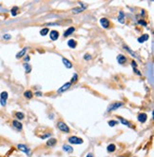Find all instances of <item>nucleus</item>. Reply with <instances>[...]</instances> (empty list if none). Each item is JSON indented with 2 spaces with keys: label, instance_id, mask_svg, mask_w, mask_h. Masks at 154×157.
Instances as JSON below:
<instances>
[{
  "label": "nucleus",
  "instance_id": "1",
  "mask_svg": "<svg viewBox=\"0 0 154 157\" xmlns=\"http://www.w3.org/2000/svg\"><path fill=\"white\" fill-rule=\"evenodd\" d=\"M59 129H61L62 132H65V133H70V129H68V127L64 123V122H58L57 124Z\"/></svg>",
  "mask_w": 154,
  "mask_h": 157
},
{
  "label": "nucleus",
  "instance_id": "2",
  "mask_svg": "<svg viewBox=\"0 0 154 157\" xmlns=\"http://www.w3.org/2000/svg\"><path fill=\"white\" fill-rule=\"evenodd\" d=\"M121 106H123V103H121V102H116V103H113V104H111L110 106L108 108V111H110V110H117L118 108H120Z\"/></svg>",
  "mask_w": 154,
  "mask_h": 157
},
{
  "label": "nucleus",
  "instance_id": "3",
  "mask_svg": "<svg viewBox=\"0 0 154 157\" xmlns=\"http://www.w3.org/2000/svg\"><path fill=\"white\" fill-rule=\"evenodd\" d=\"M68 142L72 143V144H82L83 140L79 137H76V136H72L68 138Z\"/></svg>",
  "mask_w": 154,
  "mask_h": 157
},
{
  "label": "nucleus",
  "instance_id": "4",
  "mask_svg": "<svg viewBox=\"0 0 154 157\" xmlns=\"http://www.w3.org/2000/svg\"><path fill=\"white\" fill-rule=\"evenodd\" d=\"M0 103H1V105L4 107V106H6V103H7V99H8V92H3L2 93H1V95H0Z\"/></svg>",
  "mask_w": 154,
  "mask_h": 157
},
{
  "label": "nucleus",
  "instance_id": "5",
  "mask_svg": "<svg viewBox=\"0 0 154 157\" xmlns=\"http://www.w3.org/2000/svg\"><path fill=\"white\" fill-rule=\"evenodd\" d=\"M71 86H72V83L71 82H68V83H66L65 85H63L61 88H60L58 91H57V92L58 93H62V92H66L67 90H68L71 88Z\"/></svg>",
  "mask_w": 154,
  "mask_h": 157
},
{
  "label": "nucleus",
  "instance_id": "6",
  "mask_svg": "<svg viewBox=\"0 0 154 157\" xmlns=\"http://www.w3.org/2000/svg\"><path fill=\"white\" fill-rule=\"evenodd\" d=\"M18 149H19L20 151H22L23 152H25L26 154H28V155H30V154H31V151H30V149H29L28 147H26L25 145H22V144L18 145Z\"/></svg>",
  "mask_w": 154,
  "mask_h": 157
},
{
  "label": "nucleus",
  "instance_id": "7",
  "mask_svg": "<svg viewBox=\"0 0 154 157\" xmlns=\"http://www.w3.org/2000/svg\"><path fill=\"white\" fill-rule=\"evenodd\" d=\"M50 37L51 40H53V41H55L56 39H58V37H59L58 32H56V31H51L50 33Z\"/></svg>",
  "mask_w": 154,
  "mask_h": 157
},
{
  "label": "nucleus",
  "instance_id": "8",
  "mask_svg": "<svg viewBox=\"0 0 154 157\" xmlns=\"http://www.w3.org/2000/svg\"><path fill=\"white\" fill-rule=\"evenodd\" d=\"M100 23H101V25H102L105 29H107V28L109 27V21H108L107 18H101Z\"/></svg>",
  "mask_w": 154,
  "mask_h": 157
},
{
  "label": "nucleus",
  "instance_id": "9",
  "mask_svg": "<svg viewBox=\"0 0 154 157\" xmlns=\"http://www.w3.org/2000/svg\"><path fill=\"white\" fill-rule=\"evenodd\" d=\"M148 119V116L145 113H140V114L138 115V120L139 122H141V123H144V122H145Z\"/></svg>",
  "mask_w": 154,
  "mask_h": 157
},
{
  "label": "nucleus",
  "instance_id": "10",
  "mask_svg": "<svg viewBox=\"0 0 154 157\" xmlns=\"http://www.w3.org/2000/svg\"><path fill=\"white\" fill-rule=\"evenodd\" d=\"M13 127H14L15 129H17L18 130H21V129H22V124L20 123V122L17 121V120L13 121Z\"/></svg>",
  "mask_w": 154,
  "mask_h": 157
},
{
  "label": "nucleus",
  "instance_id": "11",
  "mask_svg": "<svg viewBox=\"0 0 154 157\" xmlns=\"http://www.w3.org/2000/svg\"><path fill=\"white\" fill-rule=\"evenodd\" d=\"M117 60H118V63L119 64H124L126 61H127V58L124 55H122V54H119L117 56Z\"/></svg>",
  "mask_w": 154,
  "mask_h": 157
},
{
  "label": "nucleus",
  "instance_id": "12",
  "mask_svg": "<svg viewBox=\"0 0 154 157\" xmlns=\"http://www.w3.org/2000/svg\"><path fill=\"white\" fill-rule=\"evenodd\" d=\"M75 31V29L73 28V27H71V28H68L66 32H65V33H64V36L65 37H68V36H71V34L73 32Z\"/></svg>",
  "mask_w": 154,
  "mask_h": 157
},
{
  "label": "nucleus",
  "instance_id": "13",
  "mask_svg": "<svg viewBox=\"0 0 154 157\" xmlns=\"http://www.w3.org/2000/svg\"><path fill=\"white\" fill-rule=\"evenodd\" d=\"M63 63H64V65L66 66V68L67 69H72V64L68 61V59H66V58H63Z\"/></svg>",
  "mask_w": 154,
  "mask_h": 157
},
{
  "label": "nucleus",
  "instance_id": "14",
  "mask_svg": "<svg viewBox=\"0 0 154 157\" xmlns=\"http://www.w3.org/2000/svg\"><path fill=\"white\" fill-rule=\"evenodd\" d=\"M148 34H144V36H142L140 38H138V42L139 43H143V42H145V41H147L148 39Z\"/></svg>",
  "mask_w": 154,
  "mask_h": 157
},
{
  "label": "nucleus",
  "instance_id": "15",
  "mask_svg": "<svg viewBox=\"0 0 154 157\" xmlns=\"http://www.w3.org/2000/svg\"><path fill=\"white\" fill-rule=\"evenodd\" d=\"M26 52H27V49H26V48H24L21 51H19L18 52V54H16V58H21L22 56H24L25 55V54H26Z\"/></svg>",
  "mask_w": 154,
  "mask_h": 157
},
{
  "label": "nucleus",
  "instance_id": "16",
  "mask_svg": "<svg viewBox=\"0 0 154 157\" xmlns=\"http://www.w3.org/2000/svg\"><path fill=\"white\" fill-rule=\"evenodd\" d=\"M124 49H125V50H127L128 52H130V55H132V56H134V57H137V58L139 57L138 55H137V54H135L134 51H132V50H130V48H128V47H127V46H124Z\"/></svg>",
  "mask_w": 154,
  "mask_h": 157
},
{
  "label": "nucleus",
  "instance_id": "17",
  "mask_svg": "<svg viewBox=\"0 0 154 157\" xmlns=\"http://www.w3.org/2000/svg\"><path fill=\"white\" fill-rule=\"evenodd\" d=\"M68 46H70V48H75L76 47V42L73 40V39H71V40H68Z\"/></svg>",
  "mask_w": 154,
  "mask_h": 157
},
{
  "label": "nucleus",
  "instance_id": "18",
  "mask_svg": "<svg viewBox=\"0 0 154 157\" xmlns=\"http://www.w3.org/2000/svg\"><path fill=\"white\" fill-rule=\"evenodd\" d=\"M63 150L66 151L67 152H72L73 151V149L71 147V146H68V145H65L63 146Z\"/></svg>",
  "mask_w": 154,
  "mask_h": 157
},
{
  "label": "nucleus",
  "instance_id": "19",
  "mask_svg": "<svg viewBox=\"0 0 154 157\" xmlns=\"http://www.w3.org/2000/svg\"><path fill=\"white\" fill-rule=\"evenodd\" d=\"M124 17H125L124 13H123V12H120V15H119V17H118V20H119V22H120V23H122V24H124V23H125Z\"/></svg>",
  "mask_w": 154,
  "mask_h": 157
},
{
  "label": "nucleus",
  "instance_id": "20",
  "mask_svg": "<svg viewBox=\"0 0 154 157\" xmlns=\"http://www.w3.org/2000/svg\"><path fill=\"white\" fill-rule=\"evenodd\" d=\"M55 144H56V139H54V138H50V140L47 142L48 146H54Z\"/></svg>",
  "mask_w": 154,
  "mask_h": 157
},
{
  "label": "nucleus",
  "instance_id": "21",
  "mask_svg": "<svg viewBox=\"0 0 154 157\" xmlns=\"http://www.w3.org/2000/svg\"><path fill=\"white\" fill-rule=\"evenodd\" d=\"M114 151H115V145H113V144L108 145V152H112Z\"/></svg>",
  "mask_w": 154,
  "mask_h": 157
},
{
  "label": "nucleus",
  "instance_id": "22",
  "mask_svg": "<svg viewBox=\"0 0 154 157\" xmlns=\"http://www.w3.org/2000/svg\"><path fill=\"white\" fill-rule=\"evenodd\" d=\"M24 95H25V97H27V98H29V99L32 98V93H31V91H28V92H25Z\"/></svg>",
  "mask_w": 154,
  "mask_h": 157
},
{
  "label": "nucleus",
  "instance_id": "23",
  "mask_svg": "<svg viewBox=\"0 0 154 157\" xmlns=\"http://www.w3.org/2000/svg\"><path fill=\"white\" fill-rule=\"evenodd\" d=\"M24 68H25V71L27 72V73H31V66H30L29 64L25 63V64H24Z\"/></svg>",
  "mask_w": 154,
  "mask_h": 157
},
{
  "label": "nucleus",
  "instance_id": "24",
  "mask_svg": "<svg viewBox=\"0 0 154 157\" xmlns=\"http://www.w3.org/2000/svg\"><path fill=\"white\" fill-rule=\"evenodd\" d=\"M49 32V29H43V30H41L40 31V34H41V36H46V34Z\"/></svg>",
  "mask_w": 154,
  "mask_h": 157
},
{
  "label": "nucleus",
  "instance_id": "25",
  "mask_svg": "<svg viewBox=\"0 0 154 157\" xmlns=\"http://www.w3.org/2000/svg\"><path fill=\"white\" fill-rule=\"evenodd\" d=\"M119 120H120V121H122V123H123L124 125H127V126H128V127H130V124L128 123V122H127V120H125L124 118H122V117H119Z\"/></svg>",
  "mask_w": 154,
  "mask_h": 157
},
{
  "label": "nucleus",
  "instance_id": "26",
  "mask_svg": "<svg viewBox=\"0 0 154 157\" xmlns=\"http://www.w3.org/2000/svg\"><path fill=\"white\" fill-rule=\"evenodd\" d=\"M86 9V7H84V8H79V9H74L73 10V13H81V12H83L84 10Z\"/></svg>",
  "mask_w": 154,
  "mask_h": 157
},
{
  "label": "nucleus",
  "instance_id": "27",
  "mask_svg": "<svg viewBox=\"0 0 154 157\" xmlns=\"http://www.w3.org/2000/svg\"><path fill=\"white\" fill-rule=\"evenodd\" d=\"M118 123H119V122H117V121H114V120H110V121H108V125H109L110 127H113V126L117 125Z\"/></svg>",
  "mask_w": 154,
  "mask_h": 157
},
{
  "label": "nucleus",
  "instance_id": "28",
  "mask_svg": "<svg viewBox=\"0 0 154 157\" xmlns=\"http://www.w3.org/2000/svg\"><path fill=\"white\" fill-rule=\"evenodd\" d=\"M15 115H16V117L18 118V119H23L24 118V114H23L22 112H16Z\"/></svg>",
  "mask_w": 154,
  "mask_h": 157
},
{
  "label": "nucleus",
  "instance_id": "29",
  "mask_svg": "<svg viewBox=\"0 0 154 157\" xmlns=\"http://www.w3.org/2000/svg\"><path fill=\"white\" fill-rule=\"evenodd\" d=\"M18 11V8L17 7H14V8H13V10H12V14H13V16H15L16 15V12Z\"/></svg>",
  "mask_w": 154,
  "mask_h": 157
},
{
  "label": "nucleus",
  "instance_id": "30",
  "mask_svg": "<svg viewBox=\"0 0 154 157\" xmlns=\"http://www.w3.org/2000/svg\"><path fill=\"white\" fill-rule=\"evenodd\" d=\"M77 78H78V75H77L76 73L73 75V77H72V82L71 83H74V82H76L77 81Z\"/></svg>",
  "mask_w": 154,
  "mask_h": 157
},
{
  "label": "nucleus",
  "instance_id": "31",
  "mask_svg": "<svg viewBox=\"0 0 154 157\" xmlns=\"http://www.w3.org/2000/svg\"><path fill=\"white\" fill-rule=\"evenodd\" d=\"M3 38L6 39V40H9V39H11V36H10V34H5V36H3Z\"/></svg>",
  "mask_w": 154,
  "mask_h": 157
},
{
  "label": "nucleus",
  "instance_id": "32",
  "mask_svg": "<svg viewBox=\"0 0 154 157\" xmlns=\"http://www.w3.org/2000/svg\"><path fill=\"white\" fill-rule=\"evenodd\" d=\"M84 58H85L86 60H90V59H91V56L89 55V54H86V55L84 56Z\"/></svg>",
  "mask_w": 154,
  "mask_h": 157
},
{
  "label": "nucleus",
  "instance_id": "33",
  "mask_svg": "<svg viewBox=\"0 0 154 157\" xmlns=\"http://www.w3.org/2000/svg\"><path fill=\"white\" fill-rule=\"evenodd\" d=\"M48 136H50V133H48V134H45V135H43L41 138H42V139H45V138H47Z\"/></svg>",
  "mask_w": 154,
  "mask_h": 157
},
{
  "label": "nucleus",
  "instance_id": "34",
  "mask_svg": "<svg viewBox=\"0 0 154 157\" xmlns=\"http://www.w3.org/2000/svg\"><path fill=\"white\" fill-rule=\"evenodd\" d=\"M139 24H141V25H144V26H147V23H145V21H139Z\"/></svg>",
  "mask_w": 154,
  "mask_h": 157
},
{
  "label": "nucleus",
  "instance_id": "35",
  "mask_svg": "<svg viewBox=\"0 0 154 157\" xmlns=\"http://www.w3.org/2000/svg\"><path fill=\"white\" fill-rule=\"evenodd\" d=\"M131 65H132V67H133V68H135V67L137 66V64H136V62H135V61H132V63H131Z\"/></svg>",
  "mask_w": 154,
  "mask_h": 157
},
{
  "label": "nucleus",
  "instance_id": "36",
  "mask_svg": "<svg viewBox=\"0 0 154 157\" xmlns=\"http://www.w3.org/2000/svg\"><path fill=\"white\" fill-rule=\"evenodd\" d=\"M87 157H93V154L90 153V154H88V155H87Z\"/></svg>",
  "mask_w": 154,
  "mask_h": 157
},
{
  "label": "nucleus",
  "instance_id": "37",
  "mask_svg": "<svg viewBox=\"0 0 154 157\" xmlns=\"http://www.w3.org/2000/svg\"><path fill=\"white\" fill-rule=\"evenodd\" d=\"M29 60H30V57L29 56H27V57L25 58V61H29Z\"/></svg>",
  "mask_w": 154,
  "mask_h": 157
},
{
  "label": "nucleus",
  "instance_id": "38",
  "mask_svg": "<svg viewBox=\"0 0 154 157\" xmlns=\"http://www.w3.org/2000/svg\"><path fill=\"white\" fill-rule=\"evenodd\" d=\"M36 95H38V96H40V95H42V93H41V92H37V93H36Z\"/></svg>",
  "mask_w": 154,
  "mask_h": 157
},
{
  "label": "nucleus",
  "instance_id": "39",
  "mask_svg": "<svg viewBox=\"0 0 154 157\" xmlns=\"http://www.w3.org/2000/svg\"><path fill=\"white\" fill-rule=\"evenodd\" d=\"M121 157H124V156H121Z\"/></svg>",
  "mask_w": 154,
  "mask_h": 157
}]
</instances>
